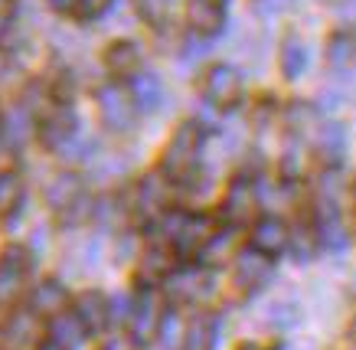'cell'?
Returning <instances> with one entry per match:
<instances>
[{
  "instance_id": "1",
  "label": "cell",
  "mask_w": 356,
  "mask_h": 350,
  "mask_svg": "<svg viewBox=\"0 0 356 350\" xmlns=\"http://www.w3.org/2000/svg\"><path fill=\"white\" fill-rule=\"evenodd\" d=\"M200 154H203V128L196 121H184L163 148L161 174L170 184H190L200 167Z\"/></svg>"
},
{
  "instance_id": "2",
  "label": "cell",
  "mask_w": 356,
  "mask_h": 350,
  "mask_svg": "<svg viewBox=\"0 0 356 350\" xmlns=\"http://www.w3.org/2000/svg\"><path fill=\"white\" fill-rule=\"evenodd\" d=\"M216 219L209 213H184V216H173L170 223V249L177 259L184 262H200L203 249L209 246V239L216 236Z\"/></svg>"
},
{
  "instance_id": "3",
  "label": "cell",
  "mask_w": 356,
  "mask_h": 350,
  "mask_svg": "<svg viewBox=\"0 0 356 350\" xmlns=\"http://www.w3.org/2000/svg\"><path fill=\"white\" fill-rule=\"evenodd\" d=\"M98 118L102 125L115 134H128L134 128V121H138V105L131 99L128 86H121V82H108V86L98 88Z\"/></svg>"
},
{
  "instance_id": "4",
  "label": "cell",
  "mask_w": 356,
  "mask_h": 350,
  "mask_svg": "<svg viewBox=\"0 0 356 350\" xmlns=\"http://www.w3.org/2000/svg\"><path fill=\"white\" fill-rule=\"evenodd\" d=\"M33 269V255L23 246H7L0 252V308H10L26 292V278Z\"/></svg>"
},
{
  "instance_id": "5",
  "label": "cell",
  "mask_w": 356,
  "mask_h": 350,
  "mask_svg": "<svg viewBox=\"0 0 356 350\" xmlns=\"http://www.w3.org/2000/svg\"><path fill=\"white\" fill-rule=\"evenodd\" d=\"M163 311H167V308H163L161 292H157V288H140L138 295L131 298V317H128L131 340H134V344H147V340L157 337Z\"/></svg>"
},
{
  "instance_id": "6",
  "label": "cell",
  "mask_w": 356,
  "mask_h": 350,
  "mask_svg": "<svg viewBox=\"0 0 356 350\" xmlns=\"http://www.w3.org/2000/svg\"><path fill=\"white\" fill-rule=\"evenodd\" d=\"M203 99L209 105H216V109H232L238 105L242 99V72L236 66H229V63H216V66H209L203 72Z\"/></svg>"
},
{
  "instance_id": "7",
  "label": "cell",
  "mask_w": 356,
  "mask_h": 350,
  "mask_svg": "<svg viewBox=\"0 0 356 350\" xmlns=\"http://www.w3.org/2000/svg\"><path fill=\"white\" fill-rule=\"evenodd\" d=\"M76 134H79V118L69 105H53V109L43 111V118H40V141L46 148L63 151V148L72 144Z\"/></svg>"
},
{
  "instance_id": "8",
  "label": "cell",
  "mask_w": 356,
  "mask_h": 350,
  "mask_svg": "<svg viewBox=\"0 0 356 350\" xmlns=\"http://www.w3.org/2000/svg\"><path fill=\"white\" fill-rule=\"evenodd\" d=\"M255 213H259V190L248 177H236L226 190V200H222V216L229 226H242Z\"/></svg>"
},
{
  "instance_id": "9",
  "label": "cell",
  "mask_w": 356,
  "mask_h": 350,
  "mask_svg": "<svg viewBox=\"0 0 356 350\" xmlns=\"http://www.w3.org/2000/svg\"><path fill=\"white\" fill-rule=\"evenodd\" d=\"M43 197H46V203H49V209L69 216L72 209H79L82 203H86V186H82V177L72 174V170L53 174L49 177V184H46Z\"/></svg>"
},
{
  "instance_id": "10",
  "label": "cell",
  "mask_w": 356,
  "mask_h": 350,
  "mask_svg": "<svg viewBox=\"0 0 356 350\" xmlns=\"http://www.w3.org/2000/svg\"><path fill=\"white\" fill-rule=\"evenodd\" d=\"M236 269H232V282L242 288V292H259L261 285L268 282L271 269H275V262H271L268 255H261V252L255 249H245V252H236Z\"/></svg>"
},
{
  "instance_id": "11",
  "label": "cell",
  "mask_w": 356,
  "mask_h": 350,
  "mask_svg": "<svg viewBox=\"0 0 356 350\" xmlns=\"http://www.w3.org/2000/svg\"><path fill=\"white\" fill-rule=\"evenodd\" d=\"M288 239H291V230L284 226V219L278 216H265L259 219L255 226H252V239H248V249L261 252V255H281V252L288 249Z\"/></svg>"
},
{
  "instance_id": "12",
  "label": "cell",
  "mask_w": 356,
  "mask_h": 350,
  "mask_svg": "<svg viewBox=\"0 0 356 350\" xmlns=\"http://www.w3.org/2000/svg\"><path fill=\"white\" fill-rule=\"evenodd\" d=\"M186 23L196 36H216L226 26V3L222 0H190Z\"/></svg>"
},
{
  "instance_id": "13",
  "label": "cell",
  "mask_w": 356,
  "mask_h": 350,
  "mask_svg": "<svg viewBox=\"0 0 356 350\" xmlns=\"http://www.w3.org/2000/svg\"><path fill=\"white\" fill-rule=\"evenodd\" d=\"M30 311L36 317H56L69 311V288L56 278H43L30 292Z\"/></svg>"
},
{
  "instance_id": "14",
  "label": "cell",
  "mask_w": 356,
  "mask_h": 350,
  "mask_svg": "<svg viewBox=\"0 0 356 350\" xmlns=\"http://www.w3.org/2000/svg\"><path fill=\"white\" fill-rule=\"evenodd\" d=\"M140 63H144V53L134 40H115L105 49V69L115 79H134L140 72Z\"/></svg>"
},
{
  "instance_id": "15",
  "label": "cell",
  "mask_w": 356,
  "mask_h": 350,
  "mask_svg": "<svg viewBox=\"0 0 356 350\" xmlns=\"http://www.w3.org/2000/svg\"><path fill=\"white\" fill-rule=\"evenodd\" d=\"M40 340V321L33 311H23V315H10V321L0 328V347L7 350H26Z\"/></svg>"
},
{
  "instance_id": "16",
  "label": "cell",
  "mask_w": 356,
  "mask_h": 350,
  "mask_svg": "<svg viewBox=\"0 0 356 350\" xmlns=\"http://www.w3.org/2000/svg\"><path fill=\"white\" fill-rule=\"evenodd\" d=\"M72 315L79 317V324L86 328V334H102V331L108 328V298L102 295V292H82L76 298V308H72Z\"/></svg>"
},
{
  "instance_id": "17",
  "label": "cell",
  "mask_w": 356,
  "mask_h": 350,
  "mask_svg": "<svg viewBox=\"0 0 356 350\" xmlns=\"http://www.w3.org/2000/svg\"><path fill=\"white\" fill-rule=\"evenodd\" d=\"M167 186H170V180L163 174L144 177L138 184V203H134V209H138L144 219L167 213Z\"/></svg>"
},
{
  "instance_id": "18",
  "label": "cell",
  "mask_w": 356,
  "mask_h": 350,
  "mask_svg": "<svg viewBox=\"0 0 356 350\" xmlns=\"http://www.w3.org/2000/svg\"><path fill=\"white\" fill-rule=\"evenodd\" d=\"M216 334H219L216 315L200 311V315H193L190 321H186L184 344H180V350H213V347H216Z\"/></svg>"
},
{
  "instance_id": "19",
  "label": "cell",
  "mask_w": 356,
  "mask_h": 350,
  "mask_svg": "<svg viewBox=\"0 0 356 350\" xmlns=\"http://www.w3.org/2000/svg\"><path fill=\"white\" fill-rule=\"evenodd\" d=\"M163 285H167L163 292H167L173 301H193V298H200L206 288H209V278H206L203 269H184V272L173 269Z\"/></svg>"
},
{
  "instance_id": "20",
  "label": "cell",
  "mask_w": 356,
  "mask_h": 350,
  "mask_svg": "<svg viewBox=\"0 0 356 350\" xmlns=\"http://www.w3.org/2000/svg\"><path fill=\"white\" fill-rule=\"evenodd\" d=\"M173 262H177V255H173L170 242L167 246H151L144 252V259H140V282H144V288H157V282H167V275L173 272Z\"/></svg>"
},
{
  "instance_id": "21",
  "label": "cell",
  "mask_w": 356,
  "mask_h": 350,
  "mask_svg": "<svg viewBox=\"0 0 356 350\" xmlns=\"http://www.w3.org/2000/svg\"><path fill=\"white\" fill-rule=\"evenodd\" d=\"M46 334H49V344H56V347H63V350H76L79 344L88 337L86 328L79 324V317L72 315V311H63V315L49 317Z\"/></svg>"
},
{
  "instance_id": "22",
  "label": "cell",
  "mask_w": 356,
  "mask_h": 350,
  "mask_svg": "<svg viewBox=\"0 0 356 350\" xmlns=\"http://www.w3.org/2000/svg\"><path fill=\"white\" fill-rule=\"evenodd\" d=\"M317 242L324 249H334L340 252L346 246V230H343V219L337 213L334 203H321V213H317Z\"/></svg>"
},
{
  "instance_id": "23",
  "label": "cell",
  "mask_w": 356,
  "mask_h": 350,
  "mask_svg": "<svg viewBox=\"0 0 356 350\" xmlns=\"http://www.w3.org/2000/svg\"><path fill=\"white\" fill-rule=\"evenodd\" d=\"M131 99L138 105V111H157L163 105V82L154 72H138L131 79Z\"/></svg>"
},
{
  "instance_id": "24",
  "label": "cell",
  "mask_w": 356,
  "mask_h": 350,
  "mask_svg": "<svg viewBox=\"0 0 356 350\" xmlns=\"http://www.w3.org/2000/svg\"><path fill=\"white\" fill-rule=\"evenodd\" d=\"M307 69V49L298 36H288L284 43H281V76L294 82V79H301V72Z\"/></svg>"
},
{
  "instance_id": "25",
  "label": "cell",
  "mask_w": 356,
  "mask_h": 350,
  "mask_svg": "<svg viewBox=\"0 0 356 350\" xmlns=\"http://www.w3.org/2000/svg\"><path fill=\"white\" fill-rule=\"evenodd\" d=\"M343 148H346V132L343 125H324L321 132H317V151H321V157L324 161H330V164H337L340 157H343Z\"/></svg>"
},
{
  "instance_id": "26",
  "label": "cell",
  "mask_w": 356,
  "mask_h": 350,
  "mask_svg": "<svg viewBox=\"0 0 356 350\" xmlns=\"http://www.w3.org/2000/svg\"><path fill=\"white\" fill-rule=\"evenodd\" d=\"M229 259H236V232L216 230V236L209 239V246H206L203 255H200V262L219 265V262H229Z\"/></svg>"
},
{
  "instance_id": "27",
  "label": "cell",
  "mask_w": 356,
  "mask_h": 350,
  "mask_svg": "<svg viewBox=\"0 0 356 350\" xmlns=\"http://www.w3.org/2000/svg\"><path fill=\"white\" fill-rule=\"evenodd\" d=\"M288 128L294 134H311L321 132V111L307 105V102H291L288 105Z\"/></svg>"
},
{
  "instance_id": "28",
  "label": "cell",
  "mask_w": 356,
  "mask_h": 350,
  "mask_svg": "<svg viewBox=\"0 0 356 350\" xmlns=\"http://www.w3.org/2000/svg\"><path fill=\"white\" fill-rule=\"evenodd\" d=\"M184 331H186V321L177 311H163L161 317V328H157V340H161L167 350H177L184 344Z\"/></svg>"
},
{
  "instance_id": "29",
  "label": "cell",
  "mask_w": 356,
  "mask_h": 350,
  "mask_svg": "<svg viewBox=\"0 0 356 350\" xmlns=\"http://www.w3.org/2000/svg\"><path fill=\"white\" fill-rule=\"evenodd\" d=\"M23 203V184L17 174L0 177V216H10L13 209Z\"/></svg>"
},
{
  "instance_id": "30",
  "label": "cell",
  "mask_w": 356,
  "mask_h": 350,
  "mask_svg": "<svg viewBox=\"0 0 356 350\" xmlns=\"http://www.w3.org/2000/svg\"><path fill=\"white\" fill-rule=\"evenodd\" d=\"M134 10L144 23H151V26H161L167 10H170V0H134Z\"/></svg>"
},
{
  "instance_id": "31",
  "label": "cell",
  "mask_w": 356,
  "mask_h": 350,
  "mask_svg": "<svg viewBox=\"0 0 356 350\" xmlns=\"http://www.w3.org/2000/svg\"><path fill=\"white\" fill-rule=\"evenodd\" d=\"M353 36L350 33H337L334 40H330V63L334 66H350V59H353Z\"/></svg>"
},
{
  "instance_id": "32",
  "label": "cell",
  "mask_w": 356,
  "mask_h": 350,
  "mask_svg": "<svg viewBox=\"0 0 356 350\" xmlns=\"http://www.w3.org/2000/svg\"><path fill=\"white\" fill-rule=\"evenodd\" d=\"M111 7V0H76V7H72V13H76L79 20H98V17H105Z\"/></svg>"
},
{
  "instance_id": "33",
  "label": "cell",
  "mask_w": 356,
  "mask_h": 350,
  "mask_svg": "<svg viewBox=\"0 0 356 350\" xmlns=\"http://www.w3.org/2000/svg\"><path fill=\"white\" fill-rule=\"evenodd\" d=\"M294 242V252L301 255V259H311L314 252V242H317V232L311 230V226H301V230H294V236L288 239V246Z\"/></svg>"
},
{
  "instance_id": "34",
  "label": "cell",
  "mask_w": 356,
  "mask_h": 350,
  "mask_svg": "<svg viewBox=\"0 0 356 350\" xmlns=\"http://www.w3.org/2000/svg\"><path fill=\"white\" fill-rule=\"evenodd\" d=\"M268 324H275V328H291L294 321H298V308L294 305H275L268 308Z\"/></svg>"
},
{
  "instance_id": "35",
  "label": "cell",
  "mask_w": 356,
  "mask_h": 350,
  "mask_svg": "<svg viewBox=\"0 0 356 350\" xmlns=\"http://www.w3.org/2000/svg\"><path fill=\"white\" fill-rule=\"evenodd\" d=\"M13 161H17V144L0 132V177L13 174Z\"/></svg>"
},
{
  "instance_id": "36",
  "label": "cell",
  "mask_w": 356,
  "mask_h": 350,
  "mask_svg": "<svg viewBox=\"0 0 356 350\" xmlns=\"http://www.w3.org/2000/svg\"><path fill=\"white\" fill-rule=\"evenodd\" d=\"M13 13H17V0H0V30L13 20Z\"/></svg>"
},
{
  "instance_id": "37",
  "label": "cell",
  "mask_w": 356,
  "mask_h": 350,
  "mask_svg": "<svg viewBox=\"0 0 356 350\" xmlns=\"http://www.w3.org/2000/svg\"><path fill=\"white\" fill-rule=\"evenodd\" d=\"M134 347H138V344H134L131 337H111V340H105V347L102 350H134Z\"/></svg>"
},
{
  "instance_id": "38",
  "label": "cell",
  "mask_w": 356,
  "mask_h": 350,
  "mask_svg": "<svg viewBox=\"0 0 356 350\" xmlns=\"http://www.w3.org/2000/svg\"><path fill=\"white\" fill-rule=\"evenodd\" d=\"M46 3H49L56 13H69L72 7H76V0H46Z\"/></svg>"
},
{
  "instance_id": "39",
  "label": "cell",
  "mask_w": 356,
  "mask_h": 350,
  "mask_svg": "<svg viewBox=\"0 0 356 350\" xmlns=\"http://www.w3.org/2000/svg\"><path fill=\"white\" fill-rule=\"evenodd\" d=\"M10 69V56H7V49L0 46V79H3V72Z\"/></svg>"
},
{
  "instance_id": "40",
  "label": "cell",
  "mask_w": 356,
  "mask_h": 350,
  "mask_svg": "<svg viewBox=\"0 0 356 350\" xmlns=\"http://www.w3.org/2000/svg\"><path fill=\"white\" fill-rule=\"evenodd\" d=\"M40 350H63V347H56V344H49V340H46V344H40Z\"/></svg>"
},
{
  "instance_id": "41",
  "label": "cell",
  "mask_w": 356,
  "mask_h": 350,
  "mask_svg": "<svg viewBox=\"0 0 356 350\" xmlns=\"http://www.w3.org/2000/svg\"><path fill=\"white\" fill-rule=\"evenodd\" d=\"M242 350H265V347H255V344H248V347H242Z\"/></svg>"
},
{
  "instance_id": "42",
  "label": "cell",
  "mask_w": 356,
  "mask_h": 350,
  "mask_svg": "<svg viewBox=\"0 0 356 350\" xmlns=\"http://www.w3.org/2000/svg\"><path fill=\"white\" fill-rule=\"evenodd\" d=\"M353 203H356V186H353Z\"/></svg>"
},
{
  "instance_id": "43",
  "label": "cell",
  "mask_w": 356,
  "mask_h": 350,
  "mask_svg": "<svg viewBox=\"0 0 356 350\" xmlns=\"http://www.w3.org/2000/svg\"><path fill=\"white\" fill-rule=\"evenodd\" d=\"M222 3H226V0H222Z\"/></svg>"
}]
</instances>
